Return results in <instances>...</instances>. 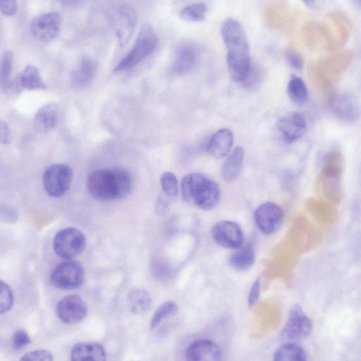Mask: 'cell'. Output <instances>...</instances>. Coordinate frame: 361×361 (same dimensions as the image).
I'll use <instances>...</instances> for the list:
<instances>
[{
    "mask_svg": "<svg viewBox=\"0 0 361 361\" xmlns=\"http://www.w3.org/2000/svg\"><path fill=\"white\" fill-rule=\"evenodd\" d=\"M160 183L164 194L174 198L178 192V184L176 175L171 171L164 172L160 177Z\"/></svg>",
    "mask_w": 361,
    "mask_h": 361,
    "instance_id": "obj_31",
    "label": "cell"
},
{
    "mask_svg": "<svg viewBox=\"0 0 361 361\" xmlns=\"http://www.w3.org/2000/svg\"><path fill=\"white\" fill-rule=\"evenodd\" d=\"M211 235L219 245L230 249H237L244 244L243 231L236 222L222 220L212 227Z\"/></svg>",
    "mask_w": 361,
    "mask_h": 361,
    "instance_id": "obj_11",
    "label": "cell"
},
{
    "mask_svg": "<svg viewBox=\"0 0 361 361\" xmlns=\"http://www.w3.org/2000/svg\"><path fill=\"white\" fill-rule=\"evenodd\" d=\"M157 44V37L152 27L144 24L130 51L120 61L114 72L128 70L136 66L153 52Z\"/></svg>",
    "mask_w": 361,
    "mask_h": 361,
    "instance_id": "obj_4",
    "label": "cell"
},
{
    "mask_svg": "<svg viewBox=\"0 0 361 361\" xmlns=\"http://www.w3.org/2000/svg\"><path fill=\"white\" fill-rule=\"evenodd\" d=\"M273 361H307L303 348L295 343H286L275 351Z\"/></svg>",
    "mask_w": 361,
    "mask_h": 361,
    "instance_id": "obj_26",
    "label": "cell"
},
{
    "mask_svg": "<svg viewBox=\"0 0 361 361\" xmlns=\"http://www.w3.org/2000/svg\"><path fill=\"white\" fill-rule=\"evenodd\" d=\"M43 185L50 196L59 197L69 190L72 180L71 168L63 164H54L46 169L43 174Z\"/></svg>",
    "mask_w": 361,
    "mask_h": 361,
    "instance_id": "obj_6",
    "label": "cell"
},
{
    "mask_svg": "<svg viewBox=\"0 0 361 361\" xmlns=\"http://www.w3.org/2000/svg\"><path fill=\"white\" fill-rule=\"evenodd\" d=\"M136 22V11L128 4H121L113 11L111 23L121 47L125 45L131 37Z\"/></svg>",
    "mask_w": 361,
    "mask_h": 361,
    "instance_id": "obj_8",
    "label": "cell"
},
{
    "mask_svg": "<svg viewBox=\"0 0 361 361\" xmlns=\"http://www.w3.org/2000/svg\"><path fill=\"white\" fill-rule=\"evenodd\" d=\"M277 128L283 138L287 142L291 143L299 140L305 134L307 122L301 114L291 111L279 118Z\"/></svg>",
    "mask_w": 361,
    "mask_h": 361,
    "instance_id": "obj_15",
    "label": "cell"
},
{
    "mask_svg": "<svg viewBox=\"0 0 361 361\" xmlns=\"http://www.w3.org/2000/svg\"><path fill=\"white\" fill-rule=\"evenodd\" d=\"M151 302L149 293L142 288H133L128 295V307L133 314H141L145 312L149 308Z\"/></svg>",
    "mask_w": 361,
    "mask_h": 361,
    "instance_id": "obj_25",
    "label": "cell"
},
{
    "mask_svg": "<svg viewBox=\"0 0 361 361\" xmlns=\"http://www.w3.org/2000/svg\"><path fill=\"white\" fill-rule=\"evenodd\" d=\"M221 35L227 49V66L232 79L243 83L251 69L250 47L242 25L233 18L221 25Z\"/></svg>",
    "mask_w": 361,
    "mask_h": 361,
    "instance_id": "obj_1",
    "label": "cell"
},
{
    "mask_svg": "<svg viewBox=\"0 0 361 361\" xmlns=\"http://www.w3.org/2000/svg\"><path fill=\"white\" fill-rule=\"evenodd\" d=\"M0 9L4 16H12L16 11V4L15 1H0Z\"/></svg>",
    "mask_w": 361,
    "mask_h": 361,
    "instance_id": "obj_38",
    "label": "cell"
},
{
    "mask_svg": "<svg viewBox=\"0 0 361 361\" xmlns=\"http://www.w3.org/2000/svg\"><path fill=\"white\" fill-rule=\"evenodd\" d=\"M56 313L59 319L63 323L74 324L85 317L87 307L80 296L69 295L58 302Z\"/></svg>",
    "mask_w": 361,
    "mask_h": 361,
    "instance_id": "obj_13",
    "label": "cell"
},
{
    "mask_svg": "<svg viewBox=\"0 0 361 361\" xmlns=\"http://www.w3.org/2000/svg\"><path fill=\"white\" fill-rule=\"evenodd\" d=\"M1 219L2 221L13 223L18 219V214L12 208L1 206Z\"/></svg>",
    "mask_w": 361,
    "mask_h": 361,
    "instance_id": "obj_37",
    "label": "cell"
},
{
    "mask_svg": "<svg viewBox=\"0 0 361 361\" xmlns=\"http://www.w3.org/2000/svg\"><path fill=\"white\" fill-rule=\"evenodd\" d=\"M30 342V337L26 331L18 329L14 332L12 337V345L15 349H21L29 345Z\"/></svg>",
    "mask_w": 361,
    "mask_h": 361,
    "instance_id": "obj_34",
    "label": "cell"
},
{
    "mask_svg": "<svg viewBox=\"0 0 361 361\" xmlns=\"http://www.w3.org/2000/svg\"><path fill=\"white\" fill-rule=\"evenodd\" d=\"M331 107L334 114L345 121H354L358 114V105L355 97L349 93H340L332 99Z\"/></svg>",
    "mask_w": 361,
    "mask_h": 361,
    "instance_id": "obj_17",
    "label": "cell"
},
{
    "mask_svg": "<svg viewBox=\"0 0 361 361\" xmlns=\"http://www.w3.org/2000/svg\"><path fill=\"white\" fill-rule=\"evenodd\" d=\"M233 143V135L228 128H221L216 131L209 142L208 152L216 159L224 158L229 154Z\"/></svg>",
    "mask_w": 361,
    "mask_h": 361,
    "instance_id": "obj_20",
    "label": "cell"
},
{
    "mask_svg": "<svg viewBox=\"0 0 361 361\" xmlns=\"http://www.w3.org/2000/svg\"><path fill=\"white\" fill-rule=\"evenodd\" d=\"M312 327L311 319L301 307L294 305L290 309L287 322L281 335L286 339H300L307 337L311 334Z\"/></svg>",
    "mask_w": 361,
    "mask_h": 361,
    "instance_id": "obj_10",
    "label": "cell"
},
{
    "mask_svg": "<svg viewBox=\"0 0 361 361\" xmlns=\"http://www.w3.org/2000/svg\"><path fill=\"white\" fill-rule=\"evenodd\" d=\"M0 289V312L2 314L11 309L13 303V295L10 286L3 281H1Z\"/></svg>",
    "mask_w": 361,
    "mask_h": 361,
    "instance_id": "obj_32",
    "label": "cell"
},
{
    "mask_svg": "<svg viewBox=\"0 0 361 361\" xmlns=\"http://www.w3.org/2000/svg\"><path fill=\"white\" fill-rule=\"evenodd\" d=\"M13 54L12 51L6 50L2 55L0 65V82L1 88L8 91L11 82L9 78L12 69Z\"/></svg>",
    "mask_w": 361,
    "mask_h": 361,
    "instance_id": "obj_30",
    "label": "cell"
},
{
    "mask_svg": "<svg viewBox=\"0 0 361 361\" xmlns=\"http://www.w3.org/2000/svg\"><path fill=\"white\" fill-rule=\"evenodd\" d=\"M85 236L79 229L68 227L60 230L54 236L53 248L55 253L63 259H71L85 250Z\"/></svg>",
    "mask_w": 361,
    "mask_h": 361,
    "instance_id": "obj_5",
    "label": "cell"
},
{
    "mask_svg": "<svg viewBox=\"0 0 361 361\" xmlns=\"http://www.w3.org/2000/svg\"><path fill=\"white\" fill-rule=\"evenodd\" d=\"M260 280L256 279L252 283L248 294V305L252 307L257 302L260 295Z\"/></svg>",
    "mask_w": 361,
    "mask_h": 361,
    "instance_id": "obj_36",
    "label": "cell"
},
{
    "mask_svg": "<svg viewBox=\"0 0 361 361\" xmlns=\"http://www.w3.org/2000/svg\"><path fill=\"white\" fill-rule=\"evenodd\" d=\"M178 311L177 304L172 301L168 300L163 302L156 310L152 315L150 322V327L152 329L157 326L164 319L172 315L176 314Z\"/></svg>",
    "mask_w": 361,
    "mask_h": 361,
    "instance_id": "obj_29",
    "label": "cell"
},
{
    "mask_svg": "<svg viewBox=\"0 0 361 361\" xmlns=\"http://www.w3.org/2000/svg\"><path fill=\"white\" fill-rule=\"evenodd\" d=\"M26 90L45 89L46 84L43 81L38 68L33 65H27L18 74L14 85L11 84V88Z\"/></svg>",
    "mask_w": 361,
    "mask_h": 361,
    "instance_id": "obj_22",
    "label": "cell"
},
{
    "mask_svg": "<svg viewBox=\"0 0 361 361\" xmlns=\"http://www.w3.org/2000/svg\"><path fill=\"white\" fill-rule=\"evenodd\" d=\"M85 271L77 261H66L59 264L51 272L50 282L56 288L74 289L83 283Z\"/></svg>",
    "mask_w": 361,
    "mask_h": 361,
    "instance_id": "obj_7",
    "label": "cell"
},
{
    "mask_svg": "<svg viewBox=\"0 0 361 361\" xmlns=\"http://www.w3.org/2000/svg\"><path fill=\"white\" fill-rule=\"evenodd\" d=\"M254 219L261 232L271 235L280 228L283 220V212L278 204L266 202L256 208Z\"/></svg>",
    "mask_w": 361,
    "mask_h": 361,
    "instance_id": "obj_9",
    "label": "cell"
},
{
    "mask_svg": "<svg viewBox=\"0 0 361 361\" xmlns=\"http://www.w3.org/2000/svg\"><path fill=\"white\" fill-rule=\"evenodd\" d=\"M288 94L296 104H303L308 98V92L304 81L298 76L292 75L287 87Z\"/></svg>",
    "mask_w": 361,
    "mask_h": 361,
    "instance_id": "obj_27",
    "label": "cell"
},
{
    "mask_svg": "<svg viewBox=\"0 0 361 361\" xmlns=\"http://www.w3.org/2000/svg\"><path fill=\"white\" fill-rule=\"evenodd\" d=\"M11 135L7 124L1 121L0 126V140L4 145H7L11 141Z\"/></svg>",
    "mask_w": 361,
    "mask_h": 361,
    "instance_id": "obj_39",
    "label": "cell"
},
{
    "mask_svg": "<svg viewBox=\"0 0 361 361\" xmlns=\"http://www.w3.org/2000/svg\"><path fill=\"white\" fill-rule=\"evenodd\" d=\"M61 22V16L56 12L43 13L32 20L30 32L38 40L49 42L59 34Z\"/></svg>",
    "mask_w": 361,
    "mask_h": 361,
    "instance_id": "obj_14",
    "label": "cell"
},
{
    "mask_svg": "<svg viewBox=\"0 0 361 361\" xmlns=\"http://www.w3.org/2000/svg\"><path fill=\"white\" fill-rule=\"evenodd\" d=\"M58 106L54 103L42 106L34 117V128L38 133H47L56 126L58 118Z\"/></svg>",
    "mask_w": 361,
    "mask_h": 361,
    "instance_id": "obj_23",
    "label": "cell"
},
{
    "mask_svg": "<svg viewBox=\"0 0 361 361\" xmlns=\"http://www.w3.org/2000/svg\"><path fill=\"white\" fill-rule=\"evenodd\" d=\"M71 361H106V353L99 343L82 342L73 347Z\"/></svg>",
    "mask_w": 361,
    "mask_h": 361,
    "instance_id": "obj_19",
    "label": "cell"
},
{
    "mask_svg": "<svg viewBox=\"0 0 361 361\" xmlns=\"http://www.w3.org/2000/svg\"><path fill=\"white\" fill-rule=\"evenodd\" d=\"M208 11L206 4L202 2L194 3L183 8L180 11V18L189 22L203 21Z\"/></svg>",
    "mask_w": 361,
    "mask_h": 361,
    "instance_id": "obj_28",
    "label": "cell"
},
{
    "mask_svg": "<svg viewBox=\"0 0 361 361\" xmlns=\"http://www.w3.org/2000/svg\"><path fill=\"white\" fill-rule=\"evenodd\" d=\"M97 66L94 60L82 57L71 73V82L74 87L81 88L88 85L94 78Z\"/></svg>",
    "mask_w": 361,
    "mask_h": 361,
    "instance_id": "obj_18",
    "label": "cell"
},
{
    "mask_svg": "<svg viewBox=\"0 0 361 361\" xmlns=\"http://www.w3.org/2000/svg\"><path fill=\"white\" fill-rule=\"evenodd\" d=\"M200 58V49L191 41H183L175 49L172 70L176 75H184L190 72Z\"/></svg>",
    "mask_w": 361,
    "mask_h": 361,
    "instance_id": "obj_12",
    "label": "cell"
},
{
    "mask_svg": "<svg viewBox=\"0 0 361 361\" xmlns=\"http://www.w3.org/2000/svg\"><path fill=\"white\" fill-rule=\"evenodd\" d=\"M86 185L91 196L97 200H121L130 193L133 179L122 168L100 169L89 175Z\"/></svg>",
    "mask_w": 361,
    "mask_h": 361,
    "instance_id": "obj_2",
    "label": "cell"
},
{
    "mask_svg": "<svg viewBox=\"0 0 361 361\" xmlns=\"http://www.w3.org/2000/svg\"><path fill=\"white\" fill-rule=\"evenodd\" d=\"M183 200L198 208L208 211L219 203L221 196L219 185L206 175L192 172L186 174L181 180Z\"/></svg>",
    "mask_w": 361,
    "mask_h": 361,
    "instance_id": "obj_3",
    "label": "cell"
},
{
    "mask_svg": "<svg viewBox=\"0 0 361 361\" xmlns=\"http://www.w3.org/2000/svg\"><path fill=\"white\" fill-rule=\"evenodd\" d=\"M185 361H220L221 350L219 346L209 339L192 341L186 348Z\"/></svg>",
    "mask_w": 361,
    "mask_h": 361,
    "instance_id": "obj_16",
    "label": "cell"
},
{
    "mask_svg": "<svg viewBox=\"0 0 361 361\" xmlns=\"http://www.w3.org/2000/svg\"><path fill=\"white\" fill-rule=\"evenodd\" d=\"M255 261V252L250 243H244L236 249L228 258L230 265L235 270L243 271L249 269Z\"/></svg>",
    "mask_w": 361,
    "mask_h": 361,
    "instance_id": "obj_24",
    "label": "cell"
},
{
    "mask_svg": "<svg viewBox=\"0 0 361 361\" xmlns=\"http://www.w3.org/2000/svg\"><path fill=\"white\" fill-rule=\"evenodd\" d=\"M20 361H54V358L46 350H37L25 354Z\"/></svg>",
    "mask_w": 361,
    "mask_h": 361,
    "instance_id": "obj_33",
    "label": "cell"
},
{
    "mask_svg": "<svg viewBox=\"0 0 361 361\" xmlns=\"http://www.w3.org/2000/svg\"><path fill=\"white\" fill-rule=\"evenodd\" d=\"M286 58L289 65L295 70H301L303 67V60L302 56L295 51H288L286 54Z\"/></svg>",
    "mask_w": 361,
    "mask_h": 361,
    "instance_id": "obj_35",
    "label": "cell"
},
{
    "mask_svg": "<svg viewBox=\"0 0 361 361\" xmlns=\"http://www.w3.org/2000/svg\"><path fill=\"white\" fill-rule=\"evenodd\" d=\"M244 159V149L235 147L227 156L221 167L222 178L227 183L234 181L240 174Z\"/></svg>",
    "mask_w": 361,
    "mask_h": 361,
    "instance_id": "obj_21",
    "label": "cell"
}]
</instances>
